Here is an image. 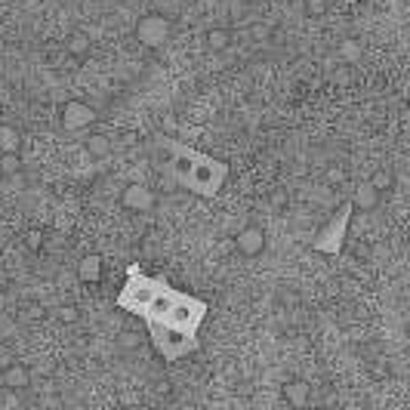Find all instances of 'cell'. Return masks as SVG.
<instances>
[{"label": "cell", "instance_id": "23", "mask_svg": "<svg viewBox=\"0 0 410 410\" xmlns=\"http://www.w3.org/2000/svg\"><path fill=\"white\" fill-rule=\"evenodd\" d=\"M303 10H305V16L318 19V16L327 13V0H303Z\"/></svg>", "mask_w": 410, "mask_h": 410}, {"label": "cell", "instance_id": "12", "mask_svg": "<svg viewBox=\"0 0 410 410\" xmlns=\"http://www.w3.org/2000/svg\"><path fill=\"white\" fill-rule=\"evenodd\" d=\"M281 395H284V401L290 404L293 410L311 407V385L305 383V379H287L284 389H281Z\"/></svg>", "mask_w": 410, "mask_h": 410}, {"label": "cell", "instance_id": "22", "mask_svg": "<svg viewBox=\"0 0 410 410\" xmlns=\"http://www.w3.org/2000/svg\"><path fill=\"white\" fill-rule=\"evenodd\" d=\"M139 342H142V336H139L136 330H124V333L118 336V346L124 348V352H133V348H139Z\"/></svg>", "mask_w": 410, "mask_h": 410}, {"label": "cell", "instance_id": "29", "mask_svg": "<svg viewBox=\"0 0 410 410\" xmlns=\"http://www.w3.org/2000/svg\"><path fill=\"white\" fill-rule=\"evenodd\" d=\"M305 410H327V407H305Z\"/></svg>", "mask_w": 410, "mask_h": 410}, {"label": "cell", "instance_id": "26", "mask_svg": "<svg viewBox=\"0 0 410 410\" xmlns=\"http://www.w3.org/2000/svg\"><path fill=\"white\" fill-rule=\"evenodd\" d=\"M25 315H28V321H40V318H44V305L40 303H31L25 309Z\"/></svg>", "mask_w": 410, "mask_h": 410}, {"label": "cell", "instance_id": "17", "mask_svg": "<svg viewBox=\"0 0 410 410\" xmlns=\"http://www.w3.org/2000/svg\"><path fill=\"white\" fill-rule=\"evenodd\" d=\"M19 130L13 124H0V155H19Z\"/></svg>", "mask_w": 410, "mask_h": 410}, {"label": "cell", "instance_id": "3", "mask_svg": "<svg viewBox=\"0 0 410 410\" xmlns=\"http://www.w3.org/2000/svg\"><path fill=\"white\" fill-rule=\"evenodd\" d=\"M161 290V281L157 278H149V274L139 272V266L130 268V274H127V284L124 290H120L118 296V305L127 311H136V315H142L145 305L151 303V296Z\"/></svg>", "mask_w": 410, "mask_h": 410}, {"label": "cell", "instance_id": "13", "mask_svg": "<svg viewBox=\"0 0 410 410\" xmlns=\"http://www.w3.org/2000/svg\"><path fill=\"white\" fill-rule=\"evenodd\" d=\"M102 274H105V262H102L99 253H90L77 262V278H81L84 284H99Z\"/></svg>", "mask_w": 410, "mask_h": 410}, {"label": "cell", "instance_id": "10", "mask_svg": "<svg viewBox=\"0 0 410 410\" xmlns=\"http://www.w3.org/2000/svg\"><path fill=\"white\" fill-rule=\"evenodd\" d=\"M176 299H179V293L170 290L167 284H161V290H157L155 296H151V303L145 305L142 318H145V321H164V318L170 315V309H173Z\"/></svg>", "mask_w": 410, "mask_h": 410}, {"label": "cell", "instance_id": "16", "mask_svg": "<svg viewBox=\"0 0 410 410\" xmlns=\"http://www.w3.org/2000/svg\"><path fill=\"white\" fill-rule=\"evenodd\" d=\"M90 47H93V44H90V38H87V34H81V31L71 34V38L65 40V53H68L75 62H84V59L90 56Z\"/></svg>", "mask_w": 410, "mask_h": 410}, {"label": "cell", "instance_id": "5", "mask_svg": "<svg viewBox=\"0 0 410 410\" xmlns=\"http://www.w3.org/2000/svg\"><path fill=\"white\" fill-rule=\"evenodd\" d=\"M352 204H342L339 207V216H330L327 222H324V229L318 231L315 235V244H311V247L318 250V253H336V250L342 247V241H346V231H348V216H352Z\"/></svg>", "mask_w": 410, "mask_h": 410}, {"label": "cell", "instance_id": "1", "mask_svg": "<svg viewBox=\"0 0 410 410\" xmlns=\"http://www.w3.org/2000/svg\"><path fill=\"white\" fill-rule=\"evenodd\" d=\"M149 324L151 342H155L157 355L164 361H179L185 355H192L198 348V333H185V330H176L164 321H145Z\"/></svg>", "mask_w": 410, "mask_h": 410}, {"label": "cell", "instance_id": "31", "mask_svg": "<svg viewBox=\"0 0 410 410\" xmlns=\"http://www.w3.org/2000/svg\"><path fill=\"white\" fill-rule=\"evenodd\" d=\"M124 410H127V407H124Z\"/></svg>", "mask_w": 410, "mask_h": 410}, {"label": "cell", "instance_id": "25", "mask_svg": "<svg viewBox=\"0 0 410 410\" xmlns=\"http://www.w3.org/2000/svg\"><path fill=\"white\" fill-rule=\"evenodd\" d=\"M56 315H59V321H62V324H75L77 318H81V311H77V305H62Z\"/></svg>", "mask_w": 410, "mask_h": 410}, {"label": "cell", "instance_id": "7", "mask_svg": "<svg viewBox=\"0 0 410 410\" xmlns=\"http://www.w3.org/2000/svg\"><path fill=\"white\" fill-rule=\"evenodd\" d=\"M96 124V108L90 102H81V99H71L62 105V130L68 133H84Z\"/></svg>", "mask_w": 410, "mask_h": 410}, {"label": "cell", "instance_id": "6", "mask_svg": "<svg viewBox=\"0 0 410 410\" xmlns=\"http://www.w3.org/2000/svg\"><path fill=\"white\" fill-rule=\"evenodd\" d=\"M170 38V19L164 13H149L139 19L136 25V40L149 50H161Z\"/></svg>", "mask_w": 410, "mask_h": 410}, {"label": "cell", "instance_id": "14", "mask_svg": "<svg viewBox=\"0 0 410 410\" xmlns=\"http://www.w3.org/2000/svg\"><path fill=\"white\" fill-rule=\"evenodd\" d=\"M348 204H352V210L367 213V210H373V207L379 204V194L370 188V182H361V185H355V192H352V198H348Z\"/></svg>", "mask_w": 410, "mask_h": 410}, {"label": "cell", "instance_id": "8", "mask_svg": "<svg viewBox=\"0 0 410 410\" xmlns=\"http://www.w3.org/2000/svg\"><path fill=\"white\" fill-rule=\"evenodd\" d=\"M155 201H157V194L151 192L149 185H142V182H130V185H124V192H120V204L133 213H149L151 207H155Z\"/></svg>", "mask_w": 410, "mask_h": 410}, {"label": "cell", "instance_id": "18", "mask_svg": "<svg viewBox=\"0 0 410 410\" xmlns=\"http://www.w3.org/2000/svg\"><path fill=\"white\" fill-rule=\"evenodd\" d=\"M207 47H210V53H225L231 47V34L225 28H210L207 31Z\"/></svg>", "mask_w": 410, "mask_h": 410}, {"label": "cell", "instance_id": "21", "mask_svg": "<svg viewBox=\"0 0 410 410\" xmlns=\"http://www.w3.org/2000/svg\"><path fill=\"white\" fill-rule=\"evenodd\" d=\"M22 157L19 155H0V176H19Z\"/></svg>", "mask_w": 410, "mask_h": 410}, {"label": "cell", "instance_id": "24", "mask_svg": "<svg viewBox=\"0 0 410 410\" xmlns=\"http://www.w3.org/2000/svg\"><path fill=\"white\" fill-rule=\"evenodd\" d=\"M324 182H327L330 188H339L342 182H346V170H342V167H330L327 173H324Z\"/></svg>", "mask_w": 410, "mask_h": 410}, {"label": "cell", "instance_id": "15", "mask_svg": "<svg viewBox=\"0 0 410 410\" xmlns=\"http://www.w3.org/2000/svg\"><path fill=\"white\" fill-rule=\"evenodd\" d=\"M112 139L105 136V133H90L87 139H84V151H87L93 161H105L108 155H112Z\"/></svg>", "mask_w": 410, "mask_h": 410}, {"label": "cell", "instance_id": "2", "mask_svg": "<svg viewBox=\"0 0 410 410\" xmlns=\"http://www.w3.org/2000/svg\"><path fill=\"white\" fill-rule=\"evenodd\" d=\"M225 179H229V167H225L222 161L198 155L192 173H188V179L182 182V185H188L194 194H201V198H213V194L225 185Z\"/></svg>", "mask_w": 410, "mask_h": 410}, {"label": "cell", "instance_id": "30", "mask_svg": "<svg viewBox=\"0 0 410 410\" xmlns=\"http://www.w3.org/2000/svg\"><path fill=\"white\" fill-rule=\"evenodd\" d=\"M241 3H256V0H241Z\"/></svg>", "mask_w": 410, "mask_h": 410}, {"label": "cell", "instance_id": "9", "mask_svg": "<svg viewBox=\"0 0 410 410\" xmlns=\"http://www.w3.org/2000/svg\"><path fill=\"white\" fill-rule=\"evenodd\" d=\"M235 250L241 256H247V259L262 256L266 253V231H262L259 225H247V229H241L235 235Z\"/></svg>", "mask_w": 410, "mask_h": 410}, {"label": "cell", "instance_id": "20", "mask_svg": "<svg viewBox=\"0 0 410 410\" xmlns=\"http://www.w3.org/2000/svg\"><path fill=\"white\" fill-rule=\"evenodd\" d=\"M336 56H339L342 62H358V59H361V44L355 38H346L339 44V50H336Z\"/></svg>", "mask_w": 410, "mask_h": 410}, {"label": "cell", "instance_id": "19", "mask_svg": "<svg viewBox=\"0 0 410 410\" xmlns=\"http://www.w3.org/2000/svg\"><path fill=\"white\" fill-rule=\"evenodd\" d=\"M392 185H395V176H392V170H376V173H373L370 188L379 194V198H383V194H389Z\"/></svg>", "mask_w": 410, "mask_h": 410}, {"label": "cell", "instance_id": "28", "mask_svg": "<svg viewBox=\"0 0 410 410\" xmlns=\"http://www.w3.org/2000/svg\"><path fill=\"white\" fill-rule=\"evenodd\" d=\"M268 38H272L268 25H253V40H268Z\"/></svg>", "mask_w": 410, "mask_h": 410}, {"label": "cell", "instance_id": "11", "mask_svg": "<svg viewBox=\"0 0 410 410\" xmlns=\"http://www.w3.org/2000/svg\"><path fill=\"white\" fill-rule=\"evenodd\" d=\"M0 383H3L7 392H25L28 385H31V370H28L25 364H19V361H10V364L0 370Z\"/></svg>", "mask_w": 410, "mask_h": 410}, {"label": "cell", "instance_id": "27", "mask_svg": "<svg viewBox=\"0 0 410 410\" xmlns=\"http://www.w3.org/2000/svg\"><path fill=\"white\" fill-rule=\"evenodd\" d=\"M25 241H28V250H40V244H44V235H40V231L34 229V231H28Z\"/></svg>", "mask_w": 410, "mask_h": 410}, {"label": "cell", "instance_id": "4", "mask_svg": "<svg viewBox=\"0 0 410 410\" xmlns=\"http://www.w3.org/2000/svg\"><path fill=\"white\" fill-rule=\"evenodd\" d=\"M207 318V303L198 296H182L173 303V309H170V315L164 318V324H170V327L176 330H185V333H198V327L204 324Z\"/></svg>", "mask_w": 410, "mask_h": 410}]
</instances>
